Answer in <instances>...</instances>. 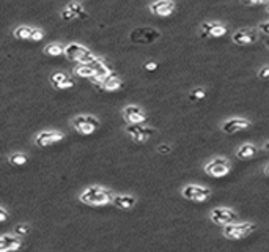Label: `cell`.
Here are the masks:
<instances>
[{
  "instance_id": "cell-1",
  "label": "cell",
  "mask_w": 269,
  "mask_h": 252,
  "mask_svg": "<svg viewBox=\"0 0 269 252\" xmlns=\"http://www.w3.org/2000/svg\"><path fill=\"white\" fill-rule=\"evenodd\" d=\"M113 197H115V195H113L110 191H107V189H104V188H99V186H91L85 192L81 194V200L83 202V204L93 205V207L107 205L113 200Z\"/></svg>"
},
{
  "instance_id": "cell-2",
  "label": "cell",
  "mask_w": 269,
  "mask_h": 252,
  "mask_svg": "<svg viewBox=\"0 0 269 252\" xmlns=\"http://www.w3.org/2000/svg\"><path fill=\"white\" fill-rule=\"evenodd\" d=\"M257 229L255 224H250V222H241V224H227L224 227L222 233L224 236L230 238V240H241V238H246L249 236L253 230Z\"/></svg>"
},
{
  "instance_id": "cell-3",
  "label": "cell",
  "mask_w": 269,
  "mask_h": 252,
  "mask_svg": "<svg viewBox=\"0 0 269 252\" xmlns=\"http://www.w3.org/2000/svg\"><path fill=\"white\" fill-rule=\"evenodd\" d=\"M131 41L136 44H153L161 38V32L153 27H139L131 32Z\"/></svg>"
},
{
  "instance_id": "cell-4",
  "label": "cell",
  "mask_w": 269,
  "mask_h": 252,
  "mask_svg": "<svg viewBox=\"0 0 269 252\" xmlns=\"http://www.w3.org/2000/svg\"><path fill=\"white\" fill-rule=\"evenodd\" d=\"M65 57L71 62H77V63H88L93 59H96L87 47L76 43H71L65 47Z\"/></svg>"
},
{
  "instance_id": "cell-5",
  "label": "cell",
  "mask_w": 269,
  "mask_h": 252,
  "mask_svg": "<svg viewBox=\"0 0 269 252\" xmlns=\"http://www.w3.org/2000/svg\"><path fill=\"white\" fill-rule=\"evenodd\" d=\"M73 125L77 132H81L83 136H88V134H93L98 129L99 120L93 115H77L73 120Z\"/></svg>"
},
{
  "instance_id": "cell-6",
  "label": "cell",
  "mask_w": 269,
  "mask_h": 252,
  "mask_svg": "<svg viewBox=\"0 0 269 252\" xmlns=\"http://www.w3.org/2000/svg\"><path fill=\"white\" fill-rule=\"evenodd\" d=\"M205 172L211 177H216V178H221L225 177L227 173L230 172V163L228 159L225 158H214L211 159L209 163L205 166Z\"/></svg>"
},
{
  "instance_id": "cell-7",
  "label": "cell",
  "mask_w": 269,
  "mask_h": 252,
  "mask_svg": "<svg viewBox=\"0 0 269 252\" xmlns=\"http://www.w3.org/2000/svg\"><path fill=\"white\" fill-rule=\"evenodd\" d=\"M126 131H127V134H129L134 141L139 142V144L146 142L148 139L153 136V132H154L153 128H150V126H144L142 123H139V125H127Z\"/></svg>"
},
{
  "instance_id": "cell-8",
  "label": "cell",
  "mask_w": 269,
  "mask_h": 252,
  "mask_svg": "<svg viewBox=\"0 0 269 252\" xmlns=\"http://www.w3.org/2000/svg\"><path fill=\"white\" fill-rule=\"evenodd\" d=\"M236 213L230 208H214L211 211V221L219 226H227V224H231L236 221Z\"/></svg>"
},
{
  "instance_id": "cell-9",
  "label": "cell",
  "mask_w": 269,
  "mask_h": 252,
  "mask_svg": "<svg viewBox=\"0 0 269 252\" xmlns=\"http://www.w3.org/2000/svg\"><path fill=\"white\" fill-rule=\"evenodd\" d=\"M183 195L189 200H194V202H205L207 199H209L211 191L208 188H202V186H197V185H189L183 189Z\"/></svg>"
},
{
  "instance_id": "cell-10",
  "label": "cell",
  "mask_w": 269,
  "mask_h": 252,
  "mask_svg": "<svg viewBox=\"0 0 269 252\" xmlns=\"http://www.w3.org/2000/svg\"><path fill=\"white\" fill-rule=\"evenodd\" d=\"M233 43L239 46H247L258 41V30L257 29H243L238 30L236 33H233Z\"/></svg>"
},
{
  "instance_id": "cell-11",
  "label": "cell",
  "mask_w": 269,
  "mask_h": 252,
  "mask_svg": "<svg viewBox=\"0 0 269 252\" xmlns=\"http://www.w3.org/2000/svg\"><path fill=\"white\" fill-rule=\"evenodd\" d=\"M63 139H65V136H63L62 132H59V131H42L37 136V141H35V144H37L38 147H41V148H46V147H51L57 142L63 141Z\"/></svg>"
},
{
  "instance_id": "cell-12",
  "label": "cell",
  "mask_w": 269,
  "mask_h": 252,
  "mask_svg": "<svg viewBox=\"0 0 269 252\" xmlns=\"http://www.w3.org/2000/svg\"><path fill=\"white\" fill-rule=\"evenodd\" d=\"M123 117L127 125H139V123H144L146 122V115L144 114L139 106H126L123 109Z\"/></svg>"
},
{
  "instance_id": "cell-13",
  "label": "cell",
  "mask_w": 269,
  "mask_h": 252,
  "mask_svg": "<svg viewBox=\"0 0 269 252\" xmlns=\"http://www.w3.org/2000/svg\"><path fill=\"white\" fill-rule=\"evenodd\" d=\"M250 128V122L246 120V118H230L222 125V131L225 134H236L239 131L249 129Z\"/></svg>"
},
{
  "instance_id": "cell-14",
  "label": "cell",
  "mask_w": 269,
  "mask_h": 252,
  "mask_svg": "<svg viewBox=\"0 0 269 252\" xmlns=\"http://www.w3.org/2000/svg\"><path fill=\"white\" fill-rule=\"evenodd\" d=\"M150 10L154 13L156 16H170L175 11V2L173 0H156L154 3H151Z\"/></svg>"
},
{
  "instance_id": "cell-15",
  "label": "cell",
  "mask_w": 269,
  "mask_h": 252,
  "mask_svg": "<svg viewBox=\"0 0 269 252\" xmlns=\"http://www.w3.org/2000/svg\"><path fill=\"white\" fill-rule=\"evenodd\" d=\"M200 33H202V37H205V38H219V37H222V35L227 33V29L224 25L216 24V22L214 24H212V22H205L202 25Z\"/></svg>"
},
{
  "instance_id": "cell-16",
  "label": "cell",
  "mask_w": 269,
  "mask_h": 252,
  "mask_svg": "<svg viewBox=\"0 0 269 252\" xmlns=\"http://www.w3.org/2000/svg\"><path fill=\"white\" fill-rule=\"evenodd\" d=\"M51 84L59 90H66V88L74 87L76 81L73 78H69L65 73H55L51 76Z\"/></svg>"
},
{
  "instance_id": "cell-17",
  "label": "cell",
  "mask_w": 269,
  "mask_h": 252,
  "mask_svg": "<svg viewBox=\"0 0 269 252\" xmlns=\"http://www.w3.org/2000/svg\"><path fill=\"white\" fill-rule=\"evenodd\" d=\"M24 246V243L14 238L13 235H2L0 236V252H10V251H18Z\"/></svg>"
},
{
  "instance_id": "cell-18",
  "label": "cell",
  "mask_w": 269,
  "mask_h": 252,
  "mask_svg": "<svg viewBox=\"0 0 269 252\" xmlns=\"http://www.w3.org/2000/svg\"><path fill=\"white\" fill-rule=\"evenodd\" d=\"M122 79L118 78L115 73H110L109 76H105V79L103 81V84L99 87L103 90H107V92H115V90L122 88Z\"/></svg>"
},
{
  "instance_id": "cell-19",
  "label": "cell",
  "mask_w": 269,
  "mask_h": 252,
  "mask_svg": "<svg viewBox=\"0 0 269 252\" xmlns=\"http://www.w3.org/2000/svg\"><path fill=\"white\" fill-rule=\"evenodd\" d=\"M112 204L115 205L117 208L122 210H131L134 205H136V199L132 195H115L112 200Z\"/></svg>"
},
{
  "instance_id": "cell-20",
  "label": "cell",
  "mask_w": 269,
  "mask_h": 252,
  "mask_svg": "<svg viewBox=\"0 0 269 252\" xmlns=\"http://www.w3.org/2000/svg\"><path fill=\"white\" fill-rule=\"evenodd\" d=\"M257 155V147L252 144H244L243 147H239V150L236 151V156L239 159H250Z\"/></svg>"
},
{
  "instance_id": "cell-21",
  "label": "cell",
  "mask_w": 269,
  "mask_h": 252,
  "mask_svg": "<svg viewBox=\"0 0 269 252\" xmlns=\"http://www.w3.org/2000/svg\"><path fill=\"white\" fill-rule=\"evenodd\" d=\"M74 74L76 76H81V78H88V79H91L93 76H96V71L93 69V66L88 65V63H81L79 66L74 68Z\"/></svg>"
},
{
  "instance_id": "cell-22",
  "label": "cell",
  "mask_w": 269,
  "mask_h": 252,
  "mask_svg": "<svg viewBox=\"0 0 269 252\" xmlns=\"http://www.w3.org/2000/svg\"><path fill=\"white\" fill-rule=\"evenodd\" d=\"M33 27H28V25H19L16 30H14V37L18 40H30L32 38V33H33Z\"/></svg>"
},
{
  "instance_id": "cell-23",
  "label": "cell",
  "mask_w": 269,
  "mask_h": 252,
  "mask_svg": "<svg viewBox=\"0 0 269 252\" xmlns=\"http://www.w3.org/2000/svg\"><path fill=\"white\" fill-rule=\"evenodd\" d=\"M27 161H28V158L24 155V153H13V155L8 158V163H10L11 166H16V167L25 166Z\"/></svg>"
},
{
  "instance_id": "cell-24",
  "label": "cell",
  "mask_w": 269,
  "mask_h": 252,
  "mask_svg": "<svg viewBox=\"0 0 269 252\" xmlns=\"http://www.w3.org/2000/svg\"><path fill=\"white\" fill-rule=\"evenodd\" d=\"M68 8L74 13L76 18H79V19H87V13H85L83 6H82L79 2H76V0H74V2H69Z\"/></svg>"
},
{
  "instance_id": "cell-25",
  "label": "cell",
  "mask_w": 269,
  "mask_h": 252,
  "mask_svg": "<svg viewBox=\"0 0 269 252\" xmlns=\"http://www.w3.org/2000/svg\"><path fill=\"white\" fill-rule=\"evenodd\" d=\"M44 52L47 55H51V57H59V55L65 54V49H63L60 44H47L44 47Z\"/></svg>"
},
{
  "instance_id": "cell-26",
  "label": "cell",
  "mask_w": 269,
  "mask_h": 252,
  "mask_svg": "<svg viewBox=\"0 0 269 252\" xmlns=\"http://www.w3.org/2000/svg\"><path fill=\"white\" fill-rule=\"evenodd\" d=\"M30 232V226L28 224H18L16 227H14V233L19 235V236H25Z\"/></svg>"
},
{
  "instance_id": "cell-27",
  "label": "cell",
  "mask_w": 269,
  "mask_h": 252,
  "mask_svg": "<svg viewBox=\"0 0 269 252\" xmlns=\"http://www.w3.org/2000/svg\"><path fill=\"white\" fill-rule=\"evenodd\" d=\"M205 96H207V93H205V90H203V88H195L194 92L189 95L190 101H202Z\"/></svg>"
},
{
  "instance_id": "cell-28",
  "label": "cell",
  "mask_w": 269,
  "mask_h": 252,
  "mask_svg": "<svg viewBox=\"0 0 269 252\" xmlns=\"http://www.w3.org/2000/svg\"><path fill=\"white\" fill-rule=\"evenodd\" d=\"M62 18H63V21H73V19H77V18H76V15H74V13L71 11L69 8L63 10V13H62Z\"/></svg>"
},
{
  "instance_id": "cell-29",
  "label": "cell",
  "mask_w": 269,
  "mask_h": 252,
  "mask_svg": "<svg viewBox=\"0 0 269 252\" xmlns=\"http://www.w3.org/2000/svg\"><path fill=\"white\" fill-rule=\"evenodd\" d=\"M42 37H44V33H42V30H38V29H35L33 33H32V41H41Z\"/></svg>"
},
{
  "instance_id": "cell-30",
  "label": "cell",
  "mask_w": 269,
  "mask_h": 252,
  "mask_svg": "<svg viewBox=\"0 0 269 252\" xmlns=\"http://www.w3.org/2000/svg\"><path fill=\"white\" fill-rule=\"evenodd\" d=\"M258 78H260V79H269V66H265V68L260 69Z\"/></svg>"
},
{
  "instance_id": "cell-31",
  "label": "cell",
  "mask_w": 269,
  "mask_h": 252,
  "mask_svg": "<svg viewBox=\"0 0 269 252\" xmlns=\"http://www.w3.org/2000/svg\"><path fill=\"white\" fill-rule=\"evenodd\" d=\"M145 69H146V71H156V69H158V63H156V62H146L145 63Z\"/></svg>"
},
{
  "instance_id": "cell-32",
  "label": "cell",
  "mask_w": 269,
  "mask_h": 252,
  "mask_svg": "<svg viewBox=\"0 0 269 252\" xmlns=\"http://www.w3.org/2000/svg\"><path fill=\"white\" fill-rule=\"evenodd\" d=\"M258 30L263 32L265 35H269V21H268V22H261V24L258 25Z\"/></svg>"
},
{
  "instance_id": "cell-33",
  "label": "cell",
  "mask_w": 269,
  "mask_h": 252,
  "mask_svg": "<svg viewBox=\"0 0 269 252\" xmlns=\"http://www.w3.org/2000/svg\"><path fill=\"white\" fill-rule=\"evenodd\" d=\"M158 151L161 153V155H168V153H170V147L168 145H159Z\"/></svg>"
},
{
  "instance_id": "cell-34",
  "label": "cell",
  "mask_w": 269,
  "mask_h": 252,
  "mask_svg": "<svg viewBox=\"0 0 269 252\" xmlns=\"http://www.w3.org/2000/svg\"><path fill=\"white\" fill-rule=\"evenodd\" d=\"M8 219V211L5 208H0V222H5Z\"/></svg>"
},
{
  "instance_id": "cell-35",
  "label": "cell",
  "mask_w": 269,
  "mask_h": 252,
  "mask_svg": "<svg viewBox=\"0 0 269 252\" xmlns=\"http://www.w3.org/2000/svg\"><path fill=\"white\" fill-rule=\"evenodd\" d=\"M247 5H255V3H260V0H244Z\"/></svg>"
},
{
  "instance_id": "cell-36",
  "label": "cell",
  "mask_w": 269,
  "mask_h": 252,
  "mask_svg": "<svg viewBox=\"0 0 269 252\" xmlns=\"http://www.w3.org/2000/svg\"><path fill=\"white\" fill-rule=\"evenodd\" d=\"M260 3H268L269 5V0H260Z\"/></svg>"
},
{
  "instance_id": "cell-37",
  "label": "cell",
  "mask_w": 269,
  "mask_h": 252,
  "mask_svg": "<svg viewBox=\"0 0 269 252\" xmlns=\"http://www.w3.org/2000/svg\"><path fill=\"white\" fill-rule=\"evenodd\" d=\"M266 47L269 49V38H266Z\"/></svg>"
},
{
  "instance_id": "cell-38",
  "label": "cell",
  "mask_w": 269,
  "mask_h": 252,
  "mask_svg": "<svg viewBox=\"0 0 269 252\" xmlns=\"http://www.w3.org/2000/svg\"><path fill=\"white\" fill-rule=\"evenodd\" d=\"M265 172H266V173L269 175V166H268V167H266V169H265Z\"/></svg>"
},
{
  "instance_id": "cell-39",
  "label": "cell",
  "mask_w": 269,
  "mask_h": 252,
  "mask_svg": "<svg viewBox=\"0 0 269 252\" xmlns=\"http://www.w3.org/2000/svg\"><path fill=\"white\" fill-rule=\"evenodd\" d=\"M265 147H266V150H268V151H269V142H268V144H266V145H265Z\"/></svg>"
},
{
  "instance_id": "cell-40",
  "label": "cell",
  "mask_w": 269,
  "mask_h": 252,
  "mask_svg": "<svg viewBox=\"0 0 269 252\" xmlns=\"http://www.w3.org/2000/svg\"><path fill=\"white\" fill-rule=\"evenodd\" d=\"M268 13H269V5H268Z\"/></svg>"
},
{
  "instance_id": "cell-41",
  "label": "cell",
  "mask_w": 269,
  "mask_h": 252,
  "mask_svg": "<svg viewBox=\"0 0 269 252\" xmlns=\"http://www.w3.org/2000/svg\"><path fill=\"white\" fill-rule=\"evenodd\" d=\"M76 2H77V0H76Z\"/></svg>"
}]
</instances>
